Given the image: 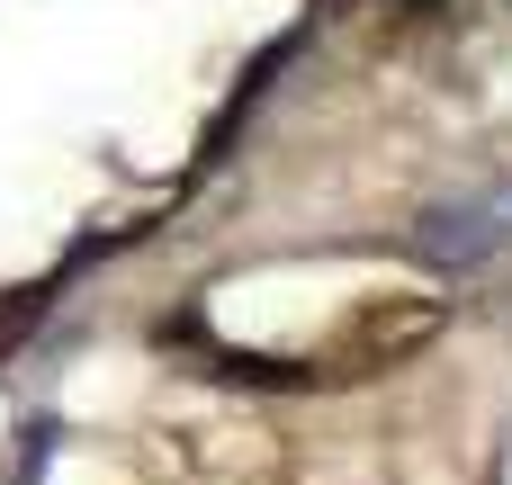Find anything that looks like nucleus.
I'll return each mask as SVG.
<instances>
[{
  "label": "nucleus",
  "mask_w": 512,
  "mask_h": 485,
  "mask_svg": "<svg viewBox=\"0 0 512 485\" xmlns=\"http://www.w3.org/2000/svg\"><path fill=\"white\" fill-rule=\"evenodd\" d=\"M504 243H512V189L441 198V207H423V225H414V252H423V261H450V270H477V261H495Z\"/></svg>",
  "instance_id": "f257e3e1"
},
{
  "label": "nucleus",
  "mask_w": 512,
  "mask_h": 485,
  "mask_svg": "<svg viewBox=\"0 0 512 485\" xmlns=\"http://www.w3.org/2000/svg\"><path fill=\"white\" fill-rule=\"evenodd\" d=\"M54 441H63V423H54V414H27V423H18V459H9V485H45V468H54Z\"/></svg>",
  "instance_id": "f03ea898"
}]
</instances>
